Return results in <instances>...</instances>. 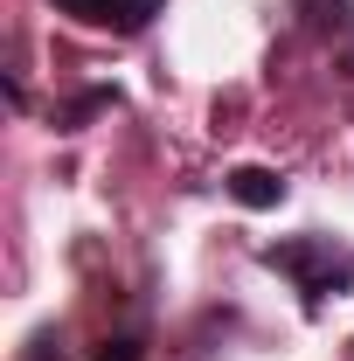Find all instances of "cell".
I'll return each instance as SVG.
<instances>
[{"instance_id":"obj_1","label":"cell","mask_w":354,"mask_h":361,"mask_svg":"<svg viewBox=\"0 0 354 361\" xmlns=\"http://www.w3.org/2000/svg\"><path fill=\"white\" fill-rule=\"evenodd\" d=\"M257 257L299 285V306H306V313H326V299L354 292V250H341L334 236H278Z\"/></svg>"},{"instance_id":"obj_2","label":"cell","mask_w":354,"mask_h":361,"mask_svg":"<svg viewBox=\"0 0 354 361\" xmlns=\"http://www.w3.org/2000/svg\"><path fill=\"white\" fill-rule=\"evenodd\" d=\"M56 7L84 28H111V35H139V28H153V14H167V0H56Z\"/></svg>"},{"instance_id":"obj_3","label":"cell","mask_w":354,"mask_h":361,"mask_svg":"<svg viewBox=\"0 0 354 361\" xmlns=\"http://www.w3.org/2000/svg\"><path fill=\"white\" fill-rule=\"evenodd\" d=\"M222 195H229L236 209H278V202L292 195V180L278 174V167H250V160H243V167L222 174Z\"/></svg>"},{"instance_id":"obj_4","label":"cell","mask_w":354,"mask_h":361,"mask_svg":"<svg viewBox=\"0 0 354 361\" xmlns=\"http://www.w3.org/2000/svg\"><path fill=\"white\" fill-rule=\"evenodd\" d=\"M104 104H118V90H84L77 104H63V111H56V133H77L90 111H104Z\"/></svg>"},{"instance_id":"obj_5","label":"cell","mask_w":354,"mask_h":361,"mask_svg":"<svg viewBox=\"0 0 354 361\" xmlns=\"http://www.w3.org/2000/svg\"><path fill=\"white\" fill-rule=\"evenodd\" d=\"M146 355V348H139L133 334H126V341H104V348H97V361H139Z\"/></svg>"},{"instance_id":"obj_6","label":"cell","mask_w":354,"mask_h":361,"mask_svg":"<svg viewBox=\"0 0 354 361\" xmlns=\"http://www.w3.org/2000/svg\"><path fill=\"white\" fill-rule=\"evenodd\" d=\"M348 14H354V0H348Z\"/></svg>"}]
</instances>
